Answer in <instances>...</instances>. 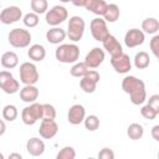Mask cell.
<instances>
[{
  "label": "cell",
  "mask_w": 159,
  "mask_h": 159,
  "mask_svg": "<svg viewBox=\"0 0 159 159\" xmlns=\"http://www.w3.org/2000/svg\"><path fill=\"white\" fill-rule=\"evenodd\" d=\"M83 124H84V128H86L87 130L94 132V130H97V129L99 128L101 122H99V118H98L96 114H89V116L84 117Z\"/></svg>",
  "instance_id": "cell-31"
},
{
  "label": "cell",
  "mask_w": 159,
  "mask_h": 159,
  "mask_svg": "<svg viewBox=\"0 0 159 159\" xmlns=\"http://www.w3.org/2000/svg\"><path fill=\"white\" fill-rule=\"evenodd\" d=\"M45 143L37 137H32L26 142V150L32 157H40L45 153Z\"/></svg>",
  "instance_id": "cell-18"
},
{
  "label": "cell",
  "mask_w": 159,
  "mask_h": 159,
  "mask_svg": "<svg viewBox=\"0 0 159 159\" xmlns=\"http://www.w3.org/2000/svg\"><path fill=\"white\" fill-rule=\"evenodd\" d=\"M127 135L132 140H139L144 135V128L139 123H132L127 128Z\"/></svg>",
  "instance_id": "cell-27"
},
{
  "label": "cell",
  "mask_w": 159,
  "mask_h": 159,
  "mask_svg": "<svg viewBox=\"0 0 159 159\" xmlns=\"http://www.w3.org/2000/svg\"><path fill=\"white\" fill-rule=\"evenodd\" d=\"M0 6H1V4H0Z\"/></svg>",
  "instance_id": "cell-45"
},
{
  "label": "cell",
  "mask_w": 159,
  "mask_h": 159,
  "mask_svg": "<svg viewBox=\"0 0 159 159\" xmlns=\"http://www.w3.org/2000/svg\"><path fill=\"white\" fill-rule=\"evenodd\" d=\"M22 123L26 125H34L37 120L42 119V108L41 104L37 102H32L26 106L21 112Z\"/></svg>",
  "instance_id": "cell-6"
},
{
  "label": "cell",
  "mask_w": 159,
  "mask_h": 159,
  "mask_svg": "<svg viewBox=\"0 0 159 159\" xmlns=\"http://www.w3.org/2000/svg\"><path fill=\"white\" fill-rule=\"evenodd\" d=\"M140 114H142V117H144L145 119L153 120V119L157 118V116H158L159 113H158L155 109H153L149 104H145V106H143V107L140 108Z\"/></svg>",
  "instance_id": "cell-35"
},
{
  "label": "cell",
  "mask_w": 159,
  "mask_h": 159,
  "mask_svg": "<svg viewBox=\"0 0 159 159\" xmlns=\"http://www.w3.org/2000/svg\"><path fill=\"white\" fill-rule=\"evenodd\" d=\"M88 71H89V68L86 66L84 62H75V63L72 65V67L70 68L71 76H72V77H76V78L83 77Z\"/></svg>",
  "instance_id": "cell-28"
},
{
  "label": "cell",
  "mask_w": 159,
  "mask_h": 159,
  "mask_svg": "<svg viewBox=\"0 0 159 159\" xmlns=\"http://www.w3.org/2000/svg\"><path fill=\"white\" fill-rule=\"evenodd\" d=\"M104 58H106L104 51H103L102 48H99V47H93V48L86 55L83 62L86 63V66H87L89 70H94V68H98V67L103 63Z\"/></svg>",
  "instance_id": "cell-13"
},
{
  "label": "cell",
  "mask_w": 159,
  "mask_h": 159,
  "mask_svg": "<svg viewBox=\"0 0 159 159\" xmlns=\"http://www.w3.org/2000/svg\"><path fill=\"white\" fill-rule=\"evenodd\" d=\"M120 10L117 4H107L106 11L103 14V19L106 22H116L119 19Z\"/></svg>",
  "instance_id": "cell-25"
},
{
  "label": "cell",
  "mask_w": 159,
  "mask_h": 159,
  "mask_svg": "<svg viewBox=\"0 0 159 159\" xmlns=\"http://www.w3.org/2000/svg\"><path fill=\"white\" fill-rule=\"evenodd\" d=\"M0 159H4V154L2 153H0Z\"/></svg>",
  "instance_id": "cell-44"
},
{
  "label": "cell",
  "mask_w": 159,
  "mask_h": 159,
  "mask_svg": "<svg viewBox=\"0 0 159 159\" xmlns=\"http://www.w3.org/2000/svg\"><path fill=\"white\" fill-rule=\"evenodd\" d=\"M149 47H150L153 55H154L155 57H158V56H159V35L155 34V35L152 37V40H150V42H149Z\"/></svg>",
  "instance_id": "cell-36"
},
{
  "label": "cell",
  "mask_w": 159,
  "mask_h": 159,
  "mask_svg": "<svg viewBox=\"0 0 159 159\" xmlns=\"http://www.w3.org/2000/svg\"><path fill=\"white\" fill-rule=\"evenodd\" d=\"M111 65H112V67L114 68V71L117 73H122V75L128 73L132 70L130 57L127 53H124V52H122L118 56L111 57Z\"/></svg>",
  "instance_id": "cell-12"
},
{
  "label": "cell",
  "mask_w": 159,
  "mask_h": 159,
  "mask_svg": "<svg viewBox=\"0 0 159 159\" xmlns=\"http://www.w3.org/2000/svg\"><path fill=\"white\" fill-rule=\"evenodd\" d=\"M58 132V124L55 119H41L39 134L43 139H52Z\"/></svg>",
  "instance_id": "cell-15"
},
{
  "label": "cell",
  "mask_w": 159,
  "mask_h": 159,
  "mask_svg": "<svg viewBox=\"0 0 159 159\" xmlns=\"http://www.w3.org/2000/svg\"><path fill=\"white\" fill-rule=\"evenodd\" d=\"M21 19H22V11L16 5L7 6L0 11V22H2L4 25L15 24Z\"/></svg>",
  "instance_id": "cell-11"
},
{
  "label": "cell",
  "mask_w": 159,
  "mask_h": 159,
  "mask_svg": "<svg viewBox=\"0 0 159 159\" xmlns=\"http://www.w3.org/2000/svg\"><path fill=\"white\" fill-rule=\"evenodd\" d=\"M84 29H86V22L81 16H77V15L71 16L68 20L66 35L72 42H77L83 37Z\"/></svg>",
  "instance_id": "cell-4"
},
{
  "label": "cell",
  "mask_w": 159,
  "mask_h": 159,
  "mask_svg": "<svg viewBox=\"0 0 159 159\" xmlns=\"http://www.w3.org/2000/svg\"><path fill=\"white\" fill-rule=\"evenodd\" d=\"M102 45H103V48L111 55V57L118 56V55H120V53L123 52L122 45H120L119 41L117 40V37L113 36V35H111V34L102 41Z\"/></svg>",
  "instance_id": "cell-17"
},
{
  "label": "cell",
  "mask_w": 159,
  "mask_h": 159,
  "mask_svg": "<svg viewBox=\"0 0 159 159\" xmlns=\"http://www.w3.org/2000/svg\"><path fill=\"white\" fill-rule=\"evenodd\" d=\"M68 17V11L65 6L62 5H55L52 6L50 10L46 11V24L50 26H58L60 24H62L65 20H67Z\"/></svg>",
  "instance_id": "cell-7"
},
{
  "label": "cell",
  "mask_w": 159,
  "mask_h": 159,
  "mask_svg": "<svg viewBox=\"0 0 159 159\" xmlns=\"http://www.w3.org/2000/svg\"><path fill=\"white\" fill-rule=\"evenodd\" d=\"M86 117V109L82 104H73L70 107L67 113V120L72 125H78L83 123V119Z\"/></svg>",
  "instance_id": "cell-16"
},
{
  "label": "cell",
  "mask_w": 159,
  "mask_h": 159,
  "mask_svg": "<svg viewBox=\"0 0 159 159\" xmlns=\"http://www.w3.org/2000/svg\"><path fill=\"white\" fill-rule=\"evenodd\" d=\"M6 132V124L4 122V119H0V137L4 135Z\"/></svg>",
  "instance_id": "cell-41"
},
{
  "label": "cell",
  "mask_w": 159,
  "mask_h": 159,
  "mask_svg": "<svg viewBox=\"0 0 159 159\" xmlns=\"http://www.w3.org/2000/svg\"><path fill=\"white\" fill-rule=\"evenodd\" d=\"M122 89L129 94L130 102L134 106L143 104L147 101L145 83L135 76H125L122 80Z\"/></svg>",
  "instance_id": "cell-1"
},
{
  "label": "cell",
  "mask_w": 159,
  "mask_h": 159,
  "mask_svg": "<svg viewBox=\"0 0 159 159\" xmlns=\"http://www.w3.org/2000/svg\"><path fill=\"white\" fill-rule=\"evenodd\" d=\"M145 40V34L139 29H129L124 35V43L128 48H134L142 45Z\"/></svg>",
  "instance_id": "cell-14"
},
{
  "label": "cell",
  "mask_w": 159,
  "mask_h": 159,
  "mask_svg": "<svg viewBox=\"0 0 159 159\" xmlns=\"http://www.w3.org/2000/svg\"><path fill=\"white\" fill-rule=\"evenodd\" d=\"M147 104H149L153 109H155V111L159 113V94H153V96H150Z\"/></svg>",
  "instance_id": "cell-38"
},
{
  "label": "cell",
  "mask_w": 159,
  "mask_h": 159,
  "mask_svg": "<svg viewBox=\"0 0 159 159\" xmlns=\"http://www.w3.org/2000/svg\"><path fill=\"white\" fill-rule=\"evenodd\" d=\"M71 2H72L75 6H77V7H84L87 0H72Z\"/></svg>",
  "instance_id": "cell-40"
},
{
  "label": "cell",
  "mask_w": 159,
  "mask_h": 159,
  "mask_svg": "<svg viewBox=\"0 0 159 159\" xmlns=\"http://www.w3.org/2000/svg\"><path fill=\"white\" fill-rule=\"evenodd\" d=\"M7 41L15 48H24V47H27L30 45L31 34L29 30L16 27V29L10 30V32L7 35Z\"/></svg>",
  "instance_id": "cell-3"
},
{
  "label": "cell",
  "mask_w": 159,
  "mask_h": 159,
  "mask_svg": "<svg viewBox=\"0 0 159 159\" xmlns=\"http://www.w3.org/2000/svg\"><path fill=\"white\" fill-rule=\"evenodd\" d=\"M39 21H40V17H39V15L35 14V12H27V14H25V15L22 16V22H24V25H25L26 27H30V29L36 27V26L39 25Z\"/></svg>",
  "instance_id": "cell-32"
},
{
  "label": "cell",
  "mask_w": 159,
  "mask_h": 159,
  "mask_svg": "<svg viewBox=\"0 0 159 159\" xmlns=\"http://www.w3.org/2000/svg\"><path fill=\"white\" fill-rule=\"evenodd\" d=\"M42 108V119H55L56 118V109L50 103L41 104Z\"/></svg>",
  "instance_id": "cell-34"
},
{
  "label": "cell",
  "mask_w": 159,
  "mask_h": 159,
  "mask_svg": "<svg viewBox=\"0 0 159 159\" xmlns=\"http://www.w3.org/2000/svg\"><path fill=\"white\" fill-rule=\"evenodd\" d=\"M27 56L34 62H41L46 57V48L40 43H34L27 50Z\"/></svg>",
  "instance_id": "cell-21"
},
{
  "label": "cell",
  "mask_w": 159,
  "mask_h": 159,
  "mask_svg": "<svg viewBox=\"0 0 159 159\" xmlns=\"http://www.w3.org/2000/svg\"><path fill=\"white\" fill-rule=\"evenodd\" d=\"M19 116V111L16 108V106L14 104H6L2 108V119L7 120V122H14Z\"/></svg>",
  "instance_id": "cell-30"
},
{
  "label": "cell",
  "mask_w": 159,
  "mask_h": 159,
  "mask_svg": "<svg viewBox=\"0 0 159 159\" xmlns=\"http://www.w3.org/2000/svg\"><path fill=\"white\" fill-rule=\"evenodd\" d=\"M106 7H107L106 0H87L84 5L86 10H88L89 12H93L97 16H103Z\"/></svg>",
  "instance_id": "cell-22"
},
{
  "label": "cell",
  "mask_w": 159,
  "mask_h": 159,
  "mask_svg": "<svg viewBox=\"0 0 159 159\" xmlns=\"http://www.w3.org/2000/svg\"><path fill=\"white\" fill-rule=\"evenodd\" d=\"M39 94H40L39 88L35 84H24V87L20 89V99L25 103L36 102Z\"/></svg>",
  "instance_id": "cell-19"
},
{
  "label": "cell",
  "mask_w": 159,
  "mask_h": 159,
  "mask_svg": "<svg viewBox=\"0 0 159 159\" xmlns=\"http://www.w3.org/2000/svg\"><path fill=\"white\" fill-rule=\"evenodd\" d=\"M99 159H114V152L111 148H102L98 153Z\"/></svg>",
  "instance_id": "cell-37"
},
{
  "label": "cell",
  "mask_w": 159,
  "mask_h": 159,
  "mask_svg": "<svg viewBox=\"0 0 159 159\" xmlns=\"http://www.w3.org/2000/svg\"><path fill=\"white\" fill-rule=\"evenodd\" d=\"M20 81L22 84H36L40 75L34 62H24L20 65Z\"/></svg>",
  "instance_id": "cell-5"
},
{
  "label": "cell",
  "mask_w": 159,
  "mask_h": 159,
  "mask_svg": "<svg viewBox=\"0 0 159 159\" xmlns=\"http://www.w3.org/2000/svg\"><path fill=\"white\" fill-rule=\"evenodd\" d=\"M57 159H75L76 158V150L73 147L66 145L63 147L56 155Z\"/></svg>",
  "instance_id": "cell-33"
},
{
  "label": "cell",
  "mask_w": 159,
  "mask_h": 159,
  "mask_svg": "<svg viewBox=\"0 0 159 159\" xmlns=\"http://www.w3.org/2000/svg\"><path fill=\"white\" fill-rule=\"evenodd\" d=\"M142 31L148 35H155L159 31V21L157 17H147L142 22Z\"/></svg>",
  "instance_id": "cell-24"
},
{
  "label": "cell",
  "mask_w": 159,
  "mask_h": 159,
  "mask_svg": "<svg viewBox=\"0 0 159 159\" xmlns=\"http://www.w3.org/2000/svg\"><path fill=\"white\" fill-rule=\"evenodd\" d=\"M133 61H134V66L138 70H144V68H147L150 65V57H149V55L145 51L137 52L134 58H133Z\"/></svg>",
  "instance_id": "cell-26"
},
{
  "label": "cell",
  "mask_w": 159,
  "mask_h": 159,
  "mask_svg": "<svg viewBox=\"0 0 159 159\" xmlns=\"http://www.w3.org/2000/svg\"><path fill=\"white\" fill-rule=\"evenodd\" d=\"M152 137L155 142H159V125L158 124L152 128Z\"/></svg>",
  "instance_id": "cell-39"
},
{
  "label": "cell",
  "mask_w": 159,
  "mask_h": 159,
  "mask_svg": "<svg viewBox=\"0 0 159 159\" xmlns=\"http://www.w3.org/2000/svg\"><path fill=\"white\" fill-rule=\"evenodd\" d=\"M55 56L61 63H75L80 58V47L76 43H60Z\"/></svg>",
  "instance_id": "cell-2"
},
{
  "label": "cell",
  "mask_w": 159,
  "mask_h": 159,
  "mask_svg": "<svg viewBox=\"0 0 159 159\" xmlns=\"http://www.w3.org/2000/svg\"><path fill=\"white\" fill-rule=\"evenodd\" d=\"M30 6H31L32 12L37 15L46 14V11L48 10V1L47 0H31Z\"/></svg>",
  "instance_id": "cell-29"
},
{
  "label": "cell",
  "mask_w": 159,
  "mask_h": 159,
  "mask_svg": "<svg viewBox=\"0 0 159 159\" xmlns=\"http://www.w3.org/2000/svg\"><path fill=\"white\" fill-rule=\"evenodd\" d=\"M0 89L6 94H14L20 91V83L11 72L0 71Z\"/></svg>",
  "instance_id": "cell-8"
},
{
  "label": "cell",
  "mask_w": 159,
  "mask_h": 159,
  "mask_svg": "<svg viewBox=\"0 0 159 159\" xmlns=\"http://www.w3.org/2000/svg\"><path fill=\"white\" fill-rule=\"evenodd\" d=\"M66 37H67L66 31L62 27H58V26H53L50 30H47V32H46V40L52 45L62 43Z\"/></svg>",
  "instance_id": "cell-20"
},
{
  "label": "cell",
  "mask_w": 159,
  "mask_h": 159,
  "mask_svg": "<svg viewBox=\"0 0 159 159\" xmlns=\"http://www.w3.org/2000/svg\"><path fill=\"white\" fill-rule=\"evenodd\" d=\"M89 29H91L92 37L96 41H98V42H102L109 35V31H108V27H107V22L101 16L99 17H96V19H93L91 21Z\"/></svg>",
  "instance_id": "cell-9"
},
{
  "label": "cell",
  "mask_w": 159,
  "mask_h": 159,
  "mask_svg": "<svg viewBox=\"0 0 159 159\" xmlns=\"http://www.w3.org/2000/svg\"><path fill=\"white\" fill-rule=\"evenodd\" d=\"M101 76L96 70H89L83 77H81L80 87L84 93H93L97 88V83L99 82Z\"/></svg>",
  "instance_id": "cell-10"
},
{
  "label": "cell",
  "mask_w": 159,
  "mask_h": 159,
  "mask_svg": "<svg viewBox=\"0 0 159 159\" xmlns=\"http://www.w3.org/2000/svg\"><path fill=\"white\" fill-rule=\"evenodd\" d=\"M61 2H63V4H66V2H70V1H72V0H60Z\"/></svg>",
  "instance_id": "cell-43"
},
{
  "label": "cell",
  "mask_w": 159,
  "mask_h": 159,
  "mask_svg": "<svg viewBox=\"0 0 159 159\" xmlns=\"http://www.w3.org/2000/svg\"><path fill=\"white\" fill-rule=\"evenodd\" d=\"M9 158H10V159H22V155H21L20 153H11V154L9 155Z\"/></svg>",
  "instance_id": "cell-42"
},
{
  "label": "cell",
  "mask_w": 159,
  "mask_h": 159,
  "mask_svg": "<svg viewBox=\"0 0 159 159\" xmlns=\"http://www.w3.org/2000/svg\"><path fill=\"white\" fill-rule=\"evenodd\" d=\"M1 66L6 70H12L19 65V56L17 53H15L14 51H6L2 53L1 58H0Z\"/></svg>",
  "instance_id": "cell-23"
}]
</instances>
